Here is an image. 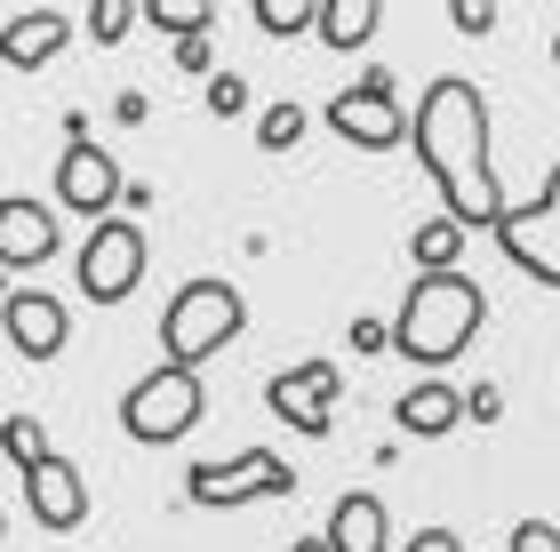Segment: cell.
<instances>
[{"label": "cell", "mask_w": 560, "mask_h": 552, "mask_svg": "<svg viewBox=\"0 0 560 552\" xmlns=\"http://www.w3.org/2000/svg\"><path fill=\"white\" fill-rule=\"evenodd\" d=\"M296 137H304V105H265L257 113V144L265 153H289Z\"/></svg>", "instance_id": "7402d4cb"}, {"label": "cell", "mask_w": 560, "mask_h": 552, "mask_svg": "<svg viewBox=\"0 0 560 552\" xmlns=\"http://www.w3.org/2000/svg\"><path fill=\"white\" fill-rule=\"evenodd\" d=\"M409 257H417L424 272H456V257H465V224H456V216H432V224H417Z\"/></svg>", "instance_id": "d6986e66"}, {"label": "cell", "mask_w": 560, "mask_h": 552, "mask_svg": "<svg viewBox=\"0 0 560 552\" xmlns=\"http://www.w3.org/2000/svg\"><path fill=\"white\" fill-rule=\"evenodd\" d=\"M0 329H9V353H16V361H57L72 320H65V305H57V296L16 289V296H9V313H0Z\"/></svg>", "instance_id": "4fadbf2b"}, {"label": "cell", "mask_w": 560, "mask_h": 552, "mask_svg": "<svg viewBox=\"0 0 560 552\" xmlns=\"http://www.w3.org/2000/svg\"><path fill=\"white\" fill-rule=\"evenodd\" d=\"M320 9H328V0H257V9H248V16H257V33L289 40V33H304V24H313V33H320Z\"/></svg>", "instance_id": "ffe728a7"}, {"label": "cell", "mask_w": 560, "mask_h": 552, "mask_svg": "<svg viewBox=\"0 0 560 552\" xmlns=\"http://www.w3.org/2000/svg\"><path fill=\"white\" fill-rule=\"evenodd\" d=\"M296 552H328V537H296Z\"/></svg>", "instance_id": "f546056e"}, {"label": "cell", "mask_w": 560, "mask_h": 552, "mask_svg": "<svg viewBox=\"0 0 560 552\" xmlns=\"http://www.w3.org/2000/svg\"><path fill=\"white\" fill-rule=\"evenodd\" d=\"M465 416H472V424H497V416H504V392H497V385H472V392H465Z\"/></svg>", "instance_id": "83f0119b"}, {"label": "cell", "mask_w": 560, "mask_h": 552, "mask_svg": "<svg viewBox=\"0 0 560 552\" xmlns=\"http://www.w3.org/2000/svg\"><path fill=\"white\" fill-rule=\"evenodd\" d=\"M337 392H345L337 361H304V368H280L272 385H265V409L289 424V433L328 441V433H337Z\"/></svg>", "instance_id": "9c48e42d"}, {"label": "cell", "mask_w": 560, "mask_h": 552, "mask_svg": "<svg viewBox=\"0 0 560 552\" xmlns=\"http://www.w3.org/2000/svg\"><path fill=\"white\" fill-rule=\"evenodd\" d=\"M24 513H33V529L72 537L89 520V472L72 457H40L33 472H24Z\"/></svg>", "instance_id": "8fae6325"}, {"label": "cell", "mask_w": 560, "mask_h": 552, "mask_svg": "<svg viewBox=\"0 0 560 552\" xmlns=\"http://www.w3.org/2000/svg\"><path fill=\"white\" fill-rule=\"evenodd\" d=\"M393 424H400L409 441H441V433L465 424V392L441 385V376H424V385H409V392L393 400Z\"/></svg>", "instance_id": "2e32d148"}, {"label": "cell", "mask_w": 560, "mask_h": 552, "mask_svg": "<svg viewBox=\"0 0 560 552\" xmlns=\"http://www.w3.org/2000/svg\"><path fill=\"white\" fill-rule=\"evenodd\" d=\"M72 281H81V296H89V305H129V296H137V281H144V233H137V216L89 224L81 265H72Z\"/></svg>", "instance_id": "8992f818"}, {"label": "cell", "mask_w": 560, "mask_h": 552, "mask_svg": "<svg viewBox=\"0 0 560 552\" xmlns=\"http://www.w3.org/2000/svg\"><path fill=\"white\" fill-rule=\"evenodd\" d=\"M409 144L424 161V177L441 185L448 216L465 224H497L513 216V200L497 192V168H489V96H480L472 81H456V72H441V81H424L417 96V120H409Z\"/></svg>", "instance_id": "6da1fadb"}, {"label": "cell", "mask_w": 560, "mask_h": 552, "mask_svg": "<svg viewBox=\"0 0 560 552\" xmlns=\"http://www.w3.org/2000/svg\"><path fill=\"white\" fill-rule=\"evenodd\" d=\"M328 129H337L345 144H361V153H393L400 137H409V120L417 113H400V89H393V72L376 64V72H361V81H345L337 96H328Z\"/></svg>", "instance_id": "5b68a950"}, {"label": "cell", "mask_w": 560, "mask_h": 552, "mask_svg": "<svg viewBox=\"0 0 560 552\" xmlns=\"http://www.w3.org/2000/svg\"><path fill=\"white\" fill-rule=\"evenodd\" d=\"M144 16H152V33H168L176 48H185V40H209V24H217L209 0H144Z\"/></svg>", "instance_id": "ac0fdd59"}, {"label": "cell", "mask_w": 560, "mask_h": 552, "mask_svg": "<svg viewBox=\"0 0 560 552\" xmlns=\"http://www.w3.org/2000/svg\"><path fill=\"white\" fill-rule=\"evenodd\" d=\"M241 329H248L241 289H233V281H217V272H200V281H185V289L168 296V313H161V361L200 368V361L233 353Z\"/></svg>", "instance_id": "3957f363"}, {"label": "cell", "mask_w": 560, "mask_h": 552, "mask_svg": "<svg viewBox=\"0 0 560 552\" xmlns=\"http://www.w3.org/2000/svg\"><path fill=\"white\" fill-rule=\"evenodd\" d=\"M400 552H465V537H456V529H417Z\"/></svg>", "instance_id": "f1b7e54d"}, {"label": "cell", "mask_w": 560, "mask_h": 552, "mask_svg": "<svg viewBox=\"0 0 560 552\" xmlns=\"http://www.w3.org/2000/svg\"><path fill=\"white\" fill-rule=\"evenodd\" d=\"M352 353H393V320H352Z\"/></svg>", "instance_id": "4316f807"}, {"label": "cell", "mask_w": 560, "mask_h": 552, "mask_svg": "<svg viewBox=\"0 0 560 552\" xmlns=\"http://www.w3.org/2000/svg\"><path fill=\"white\" fill-rule=\"evenodd\" d=\"M328 552H393V513L376 489H345L337 505H328Z\"/></svg>", "instance_id": "5bb4252c"}, {"label": "cell", "mask_w": 560, "mask_h": 552, "mask_svg": "<svg viewBox=\"0 0 560 552\" xmlns=\"http://www.w3.org/2000/svg\"><path fill=\"white\" fill-rule=\"evenodd\" d=\"M497 248H504V265L528 272L537 289H560V168L545 177L537 200H521V209L497 224Z\"/></svg>", "instance_id": "ba28073f"}, {"label": "cell", "mask_w": 560, "mask_h": 552, "mask_svg": "<svg viewBox=\"0 0 560 552\" xmlns=\"http://www.w3.org/2000/svg\"><path fill=\"white\" fill-rule=\"evenodd\" d=\"M0 448H9V465H16V472H33L40 457H57V448H48V433H40L33 416H9V424H0Z\"/></svg>", "instance_id": "44dd1931"}, {"label": "cell", "mask_w": 560, "mask_h": 552, "mask_svg": "<svg viewBox=\"0 0 560 552\" xmlns=\"http://www.w3.org/2000/svg\"><path fill=\"white\" fill-rule=\"evenodd\" d=\"M129 200V185H120V161L105 153V144H65V161H57V209L72 216H89V224H113V209Z\"/></svg>", "instance_id": "30bf717a"}, {"label": "cell", "mask_w": 560, "mask_h": 552, "mask_svg": "<svg viewBox=\"0 0 560 552\" xmlns=\"http://www.w3.org/2000/svg\"><path fill=\"white\" fill-rule=\"evenodd\" d=\"M480 320H489V296L472 272H417L393 313V353L417 368H448L456 353H472Z\"/></svg>", "instance_id": "7a4b0ae2"}, {"label": "cell", "mask_w": 560, "mask_h": 552, "mask_svg": "<svg viewBox=\"0 0 560 552\" xmlns=\"http://www.w3.org/2000/svg\"><path fill=\"white\" fill-rule=\"evenodd\" d=\"M376 24H385L376 0H328V9H320V40L345 57V48H369L376 40Z\"/></svg>", "instance_id": "e0dca14e"}, {"label": "cell", "mask_w": 560, "mask_h": 552, "mask_svg": "<svg viewBox=\"0 0 560 552\" xmlns=\"http://www.w3.org/2000/svg\"><path fill=\"white\" fill-rule=\"evenodd\" d=\"M241 105H248V89L233 81V72H217V81H209V113H217V120H233Z\"/></svg>", "instance_id": "484cf974"}, {"label": "cell", "mask_w": 560, "mask_h": 552, "mask_svg": "<svg viewBox=\"0 0 560 552\" xmlns=\"http://www.w3.org/2000/svg\"><path fill=\"white\" fill-rule=\"evenodd\" d=\"M57 257V209L33 192H9L0 200V272H33Z\"/></svg>", "instance_id": "7c38bea8"}, {"label": "cell", "mask_w": 560, "mask_h": 552, "mask_svg": "<svg viewBox=\"0 0 560 552\" xmlns=\"http://www.w3.org/2000/svg\"><path fill=\"white\" fill-rule=\"evenodd\" d=\"M552 64H560V33H552Z\"/></svg>", "instance_id": "4dcf8cb0"}, {"label": "cell", "mask_w": 560, "mask_h": 552, "mask_svg": "<svg viewBox=\"0 0 560 552\" xmlns=\"http://www.w3.org/2000/svg\"><path fill=\"white\" fill-rule=\"evenodd\" d=\"M200 368H176V361H161V368H144L137 385H129V400H120V433L129 441H144V448H176L200 424Z\"/></svg>", "instance_id": "277c9868"}, {"label": "cell", "mask_w": 560, "mask_h": 552, "mask_svg": "<svg viewBox=\"0 0 560 552\" xmlns=\"http://www.w3.org/2000/svg\"><path fill=\"white\" fill-rule=\"evenodd\" d=\"M65 40H72V16L65 9H9V24H0V64L33 72V64L57 57Z\"/></svg>", "instance_id": "9a60e30c"}, {"label": "cell", "mask_w": 560, "mask_h": 552, "mask_svg": "<svg viewBox=\"0 0 560 552\" xmlns=\"http://www.w3.org/2000/svg\"><path fill=\"white\" fill-rule=\"evenodd\" d=\"M448 24H456V33H489V24H497V0H448Z\"/></svg>", "instance_id": "d4e9b609"}, {"label": "cell", "mask_w": 560, "mask_h": 552, "mask_svg": "<svg viewBox=\"0 0 560 552\" xmlns=\"http://www.w3.org/2000/svg\"><path fill=\"white\" fill-rule=\"evenodd\" d=\"M185 496H192V505H217V513L265 505V496H296V465L272 457V448H241L233 465H192L185 472Z\"/></svg>", "instance_id": "52a82bcc"}, {"label": "cell", "mask_w": 560, "mask_h": 552, "mask_svg": "<svg viewBox=\"0 0 560 552\" xmlns=\"http://www.w3.org/2000/svg\"><path fill=\"white\" fill-rule=\"evenodd\" d=\"M504 552H560V529L552 520H521V529L504 537Z\"/></svg>", "instance_id": "cb8c5ba5"}, {"label": "cell", "mask_w": 560, "mask_h": 552, "mask_svg": "<svg viewBox=\"0 0 560 552\" xmlns=\"http://www.w3.org/2000/svg\"><path fill=\"white\" fill-rule=\"evenodd\" d=\"M144 16V0H96V9H89V40H129V24Z\"/></svg>", "instance_id": "603a6c76"}]
</instances>
